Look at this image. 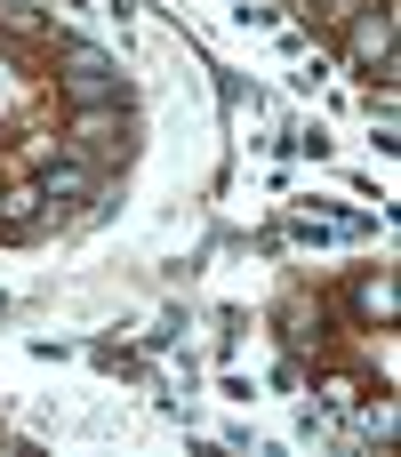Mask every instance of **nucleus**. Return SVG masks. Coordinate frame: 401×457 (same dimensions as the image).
Listing matches in <instances>:
<instances>
[{
	"mask_svg": "<svg viewBox=\"0 0 401 457\" xmlns=\"http://www.w3.org/2000/svg\"><path fill=\"white\" fill-rule=\"evenodd\" d=\"M56 80H64V96L72 104H129V80H121V64L104 56V48H88V40H64L56 48Z\"/></svg>",
	"mask_w": 401,
	"mask_h": 457,
	"instance_id": "1",
	"label": "nucleus"
},
{
	"mask_svg": "<svg viewBox=\"0 0 401 457\" xmlns=\"http://www.w3.org/2000/svg\"><path fill=\"white\" fill-rule=\"evenodd\" d=\"M346 56L378 80H401V56H394V0H370L346 16Z\"/></svg>",
	"mask_w": 401,
	"mask_h": 457,
	"instance_id": "2",
	"label": "nucleus"
},
{
	"mask_svg": "<svg viewBox=\"0 0 401 457\" xmlns=\"http://www.w3.org/2000/svg\"><path fill=\"white\" fill-rule=\"evenodd\" d=\"M64 153L96 161V153H129V104H72V137Z\"/></svg>",
	"mask_w": 401,
	"mask_h": 457,
	"instance_id": "3",
	"label": "nucleus"
},
{
	"mask_svg": "<svg viewBox=\"0 0 401 457\" xmlns=\"http://www.w3.org/2000/svg\"><path fill=\"white\" fill-rule=\"evenodd\" d=\"M96 193V161H80V153H56L48 169H40V201H48V217L56 209H80Z\"/></svg>",
	"mask_w": 401,
	"mask_h": 457,
	"instance_id": "4",
	"label": "nucleus"
},
{
	"mask_svg": "<svg viewBox=\"0 0 401 457\" xmlns=\"http://www.w3.org/2000/svg\"><path fill=\"white\" fill-rule=\"evenodd\" d=\"M354 305H362V321L386 329V321H394V273H362V281H354Z\"/></svg>",
	"mask_w": 401,
	"mask_h": 457,
	"instance_id": "5",
	"label": "nucleus"
},
{
	"mask_svg": "<svg viewBox=\"0 0 401 457\" xmlns=\"http://www.w3.org/2000/svg\"><path fill=\"white\" fill-rule=\"evenodd\" d=\"M40 217H48V201H40V185H32V193H8V201H0V233H16V241H24V233H32Z\"/></svg>",
	"mask_w": 401,
	"mask_h": 457,
	"instance_id": "6",
	"label": "nucleus"
},
{
	"mask_svg": "<svg viewBox=\"0 0 401 457\" xmlns=\"http://www.w3.org/2000/svg\"><path fill=\"white\" fill-rule=\"evenodd\" d=\"M305 8H313V24H346V16L370 8V0H305Z\"/></svg>",
	"mask_w": 401,
	"mask_h": 457,
	"instance_id": "7",
	"label": "nucleus"
}]
</instances>
